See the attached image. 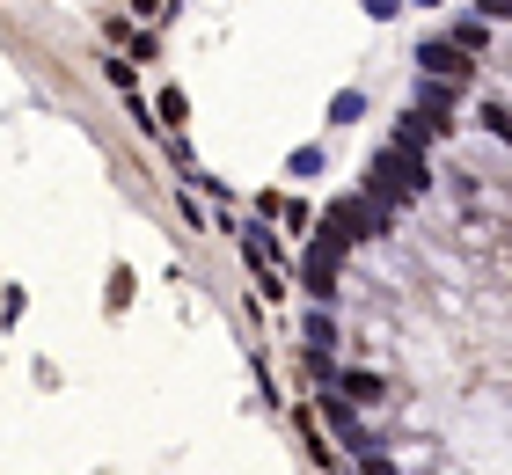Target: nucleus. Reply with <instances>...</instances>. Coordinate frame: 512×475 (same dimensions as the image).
I'll return each instance as SVG.
<instances>
[{
  "label": "nucleus",
  "instance_id": "obj_6",
  "mask_svg": "<svg viewBox=\"0 0 512 475\" xmlns=\"http://www.w3.org/2000/svg\"><path fill=\"white\" fill-rule=\"evenodd\" d=\"M359 117H366V95L359 88H337L330 95V125H359Z\"/></svg>",
  "mask_w": 512,
  "mask_h": 475
},
{
  "label": "nucleus",
  "instance_id": "obj_3",
  "mask_svg": "<svg viewBox=\"0 0 512 475\" xmlns=\"http://www.w3.org/2000/svg\"><path fill=\"white\" fill-rule=\"evenodd\" d=\"M256 205H264V220H286V234H300V242L315 234V212L300 205V198H286V190H264Z\"/></svg>",
  "mask_w": 512,
  "mask_h": 475
},
{
  "label": "nucleus",
  "instance_id": "obj_13",
  "mask_svg": "<svg viewBox=\"0 0 512 475\" xmlns=\"http://www.w3.org/2000/svg\"><path fill=\"white\" fill-rule=\"evenodd\" d=\"M417 8H439V0H417Z\"/></svg>",
  "mask_w": 512,
  "mask_h": 475
},
{
  "label": "nucleus",
  "instance_id": "obj_9",
  "mask_svg": "<svg viewBox=\"0 0 512 475\" xmlns=\"http://www.w3.org/2000/svg\"><path fill=\"white\" fill-rule=\"evenodd\" d=\"M132 15L139 22H161V15H169V0H132Z\"/></svg>",
  "mask_w": 512,
  "mask_h": 475
},
{
  "label": "nucleus",
  "instance_id": "obj_4",
  "mask_svg": "<svg viewBox=\"0 0 512 475\" xmlns=\"http://www.w3.org/2000/svg\"><path fill=\"white\" fill-rule=\"evenodd\" d=\"M330 351H337V329H330V315H308V359L330 373Z\"/></svg>",
  "mask_w": 512,
  "mask_h": 475
},
{
  "label": "nucleus",
  "instance_id": "obj_12",
  "mask_svg": "<svg viewBox=\"0 0 512 475\" xmlns=\"http://www.w3.org/2000/svg\"><path fill=\"white\" fill-rule=\"evenodd\" d=\"M366 8H374V15H381V22H388V15H395V8H403V0H366Z\"/></svg>",
  "mask_w": 512,
  "mask_h": 475
},
{
  "label": "nucleus",
  "instance_id": "obj_8",
  "mask_svg": "<svg viewBox=\"0 0 512 475\" xmlns=\"http://www.w3.org/2000/svg\"><path fill=\"white\" fill-rule=\"evenodd\" d=\"M191 117V103H183V88H161V125H183Z\"/></svg>",
  "mask_w": 512,
  "mask_h": 475
},
{
  "label": "nucleus",
  "instance_id": "obj_11",
  "mask_svg": "<svg viewBox=\"0 0 512 475\" xmlns=\"http://www.w3.org/2000/svg\"><path fill=\"white\" fill-rule=\"evenodd\" d=\"M483 22H512V0H483Z\"/></svg>",
  "mask_w": 512,
  "mask_h": 475
},
{
  "label": "nucleus",
  "instance_id": "obj_1",
  "mask_svg": "<svg viewBox=\"0 0 512 475\" xmlns=\"http://www.w3.org/2000/svg\"><path fill=\"white\" fill-rule=\"evenodd\" d=\"M425 183H432V161H425V147H410V139H388V147L374 154V169H366V198L374 205H410V198H425Z\"/></svg>",
  "mask_w": 512,
  "mask_h": 475
},
{
  "label": "nucleus",
  "instance_id": "obj_2",
  "mask_svg": "<svg viewBox=\"0 0 512 475\" xmlns=\"http://www.w3.org/2000/svg\"><path fill=\"white\" fill-rule=\"evenodd\" d=\"M417 74H425V81H469L476 74V52H461V44L454 37H432V44H417Z\"/></svg>",
  "mask_w": 512,
  "mask_h": 475
},
{
  "label": "nucleus",
  "instance_id": "obj_5",
  "mask_svg": "<svg viewBox=\"0 0 512 475\" xmlns=\"http://www.w3.org/2000/svg\"><path fill=\"white\" fill-rule=\"evenodd\" d=\"M337 395H344V402H381V380L352 366V373H337Z\"/></svg>",
  "mask_w": 512,
  "mask_h": 475
},
{
  "label": "nucleus",
  "instance_id": "obj_7",
  "mask_svg": "<svg viewBox=\"0 0 512 475\" xmlns=\"http://www.w3.org/2000/svg\"><path fill=\"white\" fill-rule=\"evenodd\" d=\"M454 44H461V52H483V44H491V22H483V15H461V22H454Z\"/></svg>",
  "mask_w": 512,
  "mask_h": 475
},
{
  "label": "nucleus",
  "instance_id": "obj_10",
  "mask_svg": "<svg viewBox=\"0 0 512 475\" xmlns=\"http://www.w3.org/2000/svg\"><path fill=\"white\" fill-rule=\"evenodd\" d=\"M483 125H491V132H498V139H512V117H505V110H498V103H491V110H483Z\"/></svg>",
  "mask_w": 512,
  "mask_h": 475
}]
</instances>
